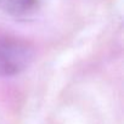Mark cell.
<instances>
[{
    "mask_svg": "<svg viewBox=\"0 0 124 124\" xmlns=\"http://www.w3.org/2000/svg\"><path fill=\"white\" fill-rule=\"evenodd\" d=\"M34 58L33 50L21 41L0 37V77H11L24 71Z\"/></svg>",
    "mask_w": 124,
    "mask_h": 124,
    "instance_id": "cell-1",
    "label": "cell"
},
{
    "mask_svg": "<svg viewBox=\"0 0 124 124\" xmlns=\"http://www.w3.org/2000/svg\"><path fill=\"white\" fill-rule=\"evenodd\" d=\"M39 0H0V10L14 17H28L37 12Z\"/></svg>",
    "mask_w": 124,
    "mask_h": 124,
    "instance_id": "cell-2",
    "label": "cell"
}]
</instances>
